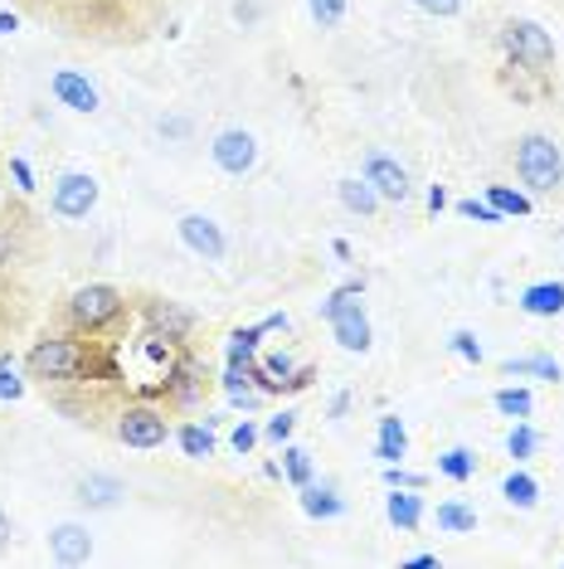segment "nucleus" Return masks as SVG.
Returning <instances> with one entry per match:
<instances>
[{"label": "nucleus", "instance_id": "f257e3e1", "mask_svg": "<svg viewBox=\"0 0 564 569\" xmlns=\"http://www.w3.org/2000/svg\"><path fill=\"white\" fill-rule=\"evenodd\" d=\"M24 366L44 385H79L83 375H93V351H88L83 341H73V336H44V341H34V351L24 356Z\"/></svg>", "mask_w": 564, "mask_h": 569}, {"label": "nucleus", "instance_id": "f03ea898", "mask_svg": "<svg viewBox=\"0 0 564 569\" xmlns=\"http://www.w3.org/2000/svg\"><path fill=\"white\" fill-rule=\"evenodd\" d=\"M355 297H365V278H355V282H345V288L331 292L322 302V317H326V327H331V336H336L341 351L365 356L370 351V317Z\"/></svg>", "mask_w": 564, "mask_h": 569}, {"label": "nucleus", "instance_id": "7ed1b4c3", "mask_svg": "<svg viewBox=\"0 0 564 569\" xmlns=\"http://www.w3.org/2000/svg\"><path fill=\"white\" fill-rule=\"evenodd\" d=\"M516 176L531 196H550L564 186V151L541 132H525L516 141Z\"/></svg>", "mask_w": 564, "mask_h": 569}, {"label": "nucleus", "instance_id": "20e7f679", "mask_svg": "<svg viewBox=\"0 0 564 569\" xmlns=\"http://www.w3.org/2000/svg\"><path fill=\"white\" fill-rule=\"evenodd\" d=\"M502 49H506V59L525 73H545L550 63H555V40H550V30H541L535 20H506L502 24Z\"/></svg>", "mask_w": 564, "mask_h": 569}, {"label": "nucleus", "instance_id": "39448f33", "mask_svg": "<svg viewBox=\"0 0 564 569\" xmlns=\"http://www.w3.org/2000/svg\"><path fill=\"white\" fill-rule=\"evenodd\" d=\"M122 292L112 288V282H83L79 292L69 297V321H73V331H108L112 321L122 317Z\"/></svg>", "mask_w": 564, "mask_h": 569}, {"label": "nucleus", "instance_id": "423d86ee", "mask_svg": "<svg viewBox=\"0 0 564 569\" xmlns=\"http://www.w3.org/2000/svg\"><path fill=\"white\" fill-rule=\"evenodd\" d=\"M118 438L127 448H161L165 438H171V423H165V413L161 409H151V405H132L118 419Z\"/></svg>", "mask_w": 564, "mask_h": 569}, {"label": "nucleus", "instance_id": "0eeeda50", "mask_svg": "<svg viewBox=\"0 0 564 569\" xmlns=\"http://www.w3.org/2000/svg\"><path fill=\"white\" fill-rule=\"evenodd\" d=\"M210 157L224 176H249L253 166H259V141H253V132H243V127H224V132L210 141Z\"/></svg>", "mask_w": 564, "mask_h": 569}, {"label": "nucleus", "instance_id": "6e6552de", "mask_svg": "<svg viewBox=\"0 0 564 569\" xmlns=\"http://www.w3.org/2000/svg\"><path fill=\"white\" fill-rule=\"evenodd\" d=\"M54 214L59 219H88L93 214V204H98V180L88 176V171H69V176H59V186H54Z\"/></svg>", "mask_w": 564, "mask_h": 569}, {"label": "nucleus", "instance_id": "1a4fd4ad", "mask_svg": "<svg viewBox=\"0 0 564 569\" xmlns=\"http://www.w3.org/2000/svg\"><path fill=\"white\" fill-rule=\"evenodd\" d=\"M361 176L370 180V186H375V196H380L384 204H404L409 190H414V186H409V171H404V166L394 161V157H384V151H370Z\"/></svg>", "mask_w": 564, "mask_h": 569}, {"label": "nucleus", "instance_id": "9d476101", "mask_svg": "<svg viewBox=\"0 0 564 569\" xmlns=\"http://www.w3.org/2000/svg\"><path fill=\"white\" fill-rule=\"evenodd\" d=\"M175 229H181V243H185V249L200 253L204 263H220L224 249H229V243H224V229L214 224L210 214H181V224H175Z\"/></svg>", "mask_w": 564, "mask_h": 569}, {"label": "nucleus", "instance_id": "9b49d317", "mask_svg": "<svg viewBox=\"0 0 564 569\" xmlns=\"http://www.w3.org/2000/svg\"><path fill=\"white\" fill-rule=\"evenodd\" d=\"M147 327H151V341H165V346H181L190 331H195V312L181 302H151L147 307Z\"/></svg>", "mask_w": 564, "mask_h": 569}, {"label": "nucleus", "instance_id": "f8f14e48", "mask_svg": "<svg viewBox=\"0 0 564 569\" xmlns=\"http://www.w3.org/2000/svg\"><path fill=\"white\" fill-rule=\"evenodd\" d=\"M49 555H54L59 565H88L93 560V536H88V526L79 521H63L49 530Z\"/></svg>", "mask_w": 564, "mask_h": 569}, {"label": "nucleus", "instance_id": "ddd939ff", "mask_svg": "<svg viewBox=\"0 0 564 569\" xmlns=\"http://www.w3.org/2000/svg\"><path fill=\"white\" fill-rule=\"evenodd\" d=\"M161 385H165V399H171V405H195L200 390H204V370H200V360L175 356Z\"/></svg>", "mask_w": 564, "mask_h": 569}, {"label": "nucleus", "instance_id": "4468645a", "mask_svg": "<svg viewBox=\"0 0 564 569\" xmlns=\"http://www.w3.org/2000/svg\"><path fill=\"white\" fill-rule=\"evenodd\" d=\"M49 88H54V98L69 112H98V88L88 83L79 69H59L54 79H49Z\"/></svg>", "mask_w": 564, "mask_h": 569}, {"label": "nucleus", "instance_id": "2eb2a0df", "mask_svg": "<svg viewBox=\"0 0 564 569\" xmlns=\"http://www.w3.org/2000/svg\"><path fill=\"white\" fill-rule=\"evenodd\" d=\"M384 516H390L394 530H419V521H423L419 487H390V497H384Z\"/></svg>", "mask_w": 564, "mask_h": 569}, {"label": "nucleus", "instance_id": "dca6fc26", "mask_svg": "<svg viewBox=\"0 0 564 569\" xmlns=\"http://www.w3.org/2000/svg\"><path fill=\"white\" fill-rule=\"evenodd\" d=\"M516 307L525 317H560L564 312V282H531V288L516 297Z\"/></svg>", "mask_w": 564, "mask_h": 569}, {"label": "nucleus", "instance_id": "f3484780", "mask_svg": "<svg viewBox=\"0 0 564 569\" xmlns=\"http://www.w3.org/2000/svg\"><path fill=\"white\" fill-rule=\"evenodd\" d=\"M336 196H341V204L351 214H361V219H370V214H380V196H375V186H370L365 176H345V180H336Z\"/></svg>", "mask_w": 564, "mask_h": 569}, {"label": "nucleus", "instance_id": "a211bd4d", "mask_svg": "<svg viewBox=\"0 0 564 569\" xmlns=\"http://www.w3.org/2000/svg\"><path fill=\"white\" fill-rule=\"evenodd\" d=\"M302 491V511L312 516V521H336V516L345 511V501H341V491L331 487V482H306V487H298Z\"/></svg>", "mask_w": 564, "mask_h": 569}, {"label": "nucleus", "instance_id": "6ab92c4d", "mask_svg": "<svg viewBox=\"0 0 564 569\" xmlns=\"http://www.w3.org/2000/svg\"><path fill=\"white\" fill-rule=\"evenodd\" d=\"M375 458H380V462H404V458H409V429H404L400 413H384V419H380Z\"/></svg>", "mask_w": 564, "mask_h": 569}, {"label": "nucleus", "instance_id": "aec40b11", "mask_svg": "<svg viewBox=\"0 0 564 569\" xmlns=\"http://www.w3.org/2000/svg\"><path fill=\"white\" fill-rule=\"evenodd\" d=\"M127 497V487L118 482V477H108V472H88L83 482H79V501L83 507H118V501Z\"/></svg>", "mask_w": 564, "mask_h": 569}, {"label": "nucleus", "instance_id": "412c9836", "mask_svg": "<svg viewBox=\"0 0 564 569\" xmlns=\"http://www.w3.org/2000/svg\"><path fill=\"white\" fill-rule=\"evenodd\" d=\"M263 321H259V327H243V331H234V336H229V351H224V360H229V366H234V370H249L253 366V356H259V341H263Z\"/></svg>", "mask_w": 564, "mask_h": 569}, {"label": "nucleus", "instance_id": "4be33fe9", "mask_svg": "<svg viewBox=\"0 0 564 569\" xmlns=\"http://www.w3.org/2000/svg\"><path fill=\"white\" fill-rule=\"evenodd\" d=\"M175 443H181L185 458H214V433H210V423H185V429H175Z\"/></svg>", "mask_w": 564, "mask_h": 569}, {"label": "nucleus", "instance_id": "5701e85b", "mask_svg": "<svg viewBox=\"0 0 564 569\" xmlns=\"http://www.w3.org/2000/svg\"><path fill=\"white\" fill-rule=\"evenodd\" d=\"M502 497H506L516 511H531L535 501H541V482H535L531 472H511L506 482H502Z\"/></svg>", "mask_w": 564, "mask_h": 569}, {"label": "nucleus", "instance_id": "b1692460", "mask_svg": "<svg viewBox=\"0 0 564 569\" xmlns=\"http://www.w3.org/2000/svg\"><path fill=\"white\" fill-rule=\"evenodd\" d=\"M502 370L516 375V380H521V375H541V380H550V385L564 380V366H560V360H550V356H521V360H506Z\"/></svg>", "mask_w": 564, "mask_h": 569}, {"label": "nucleus", "instance_id": "393cba45", "mask_svg": "<svg viewBox=\"0 0 564 569\" xmlns=\"http://www.w3.org/2000/svg\"><path fill=\"white\" fill-rule=\"evenodd\" d=\"M439 530H447V536H467V530H477V511L463 507V501H443L439 507Z\"/></svg>", "mask_w": 564, "mask_h": 569}, {"label": "nucleus", "instance_id": "a878e982", "mask_svg": "<svg viewBox=\"0 0 564 569\" xmlns=\"http://www.w3.org/2000/svg\"><path fill=\"white\" fill-rule=\"evenodd\" d=\"M439 472L447 482H467V477L477 472V458H472L467 448H447V452H439Z\"/></svg>", "mask_w": 564, "mask_h": 569}, {"label": "nucleus", "instance_id": "bb28decb", "mask_svg": "<svg viewBox=\"0 0 564 569\" xmlns=\"http://www.w3.org/2000/svg\"><path fill=\"white\" fill-rule=\"evenodd\" d=\"M492 405L502 409L506 419H531L535 399H531V390H521V385H511V390H496V395H492Z\"/></svg>", "mask_w": 564, "mask_h": 569}, {"label": "nucleus", "instance_id": "cd10ccee", "mask_svg": "<svg viewBox=\"0 0 564 569\" xmlns=\"http://www.w3.org/2000/svg\"><path fill=\"white\" fill-rule=\"evenodd\" d=\"M282 477H288L292 487L312 482V452L306 448H282Z\"/></svg>", "mask_w": 564, "mask_h": 569}, {"label": "nucleus", "instance_id": "c85d7f7f", "mask_svg": "<svg viewBox=\"0 0 564 569\" xmlns=\"http://www.w3.org/2000/svg\"><path fill=\"white\" fill-rule=\"evenodd\" d=\"M486 200H492L502 214H531V196H525V190H511V186H486Z\"/></svg>", "mask_w": 564, "mask_h": 569}, {"label": "nucleus", "instance_id": "c756f323", "mask_svg": "<svg viewBox=\"0 0 564 569\" xmlns=\"http://www.w3.org/2000/svg\"><path fill=\"white\" fill-rule=\"evenodd\" d=\"M535 448H541V438H535V429H531L525 419H516V429L506 433V452H511L516 462H525V458H535Z\"/></svg>", "mask_w": 564, "mask_h": 569}, {"label": "nucleus", "instance_id": "7c9ffc66", "mask_svg": "<svg viewBox=\"0 0 564 569\" xmlns=\"http://www.w3.org/2000/svg\"><path fill=\"white\" fill-rule=\"evenodd\" d=\"M345 6H351V0H306V10H312V20L322 24V30H336L345 20Z\"/></svg>", "mask_w": 564, "mask_h": 569}, {"label": "nucleus", "instance_id": "2f4dec72", "mask_svg": "<svg viewBox=\"0 0 564 569\" xmlns=\"http://www.w3.org/2000/svg\"><path fill=\"white\" fill-rule=\"evenodd\" d=\"M457 214H463V219H477V224H502V210H496V204L492 200H477V196H472V200H457Z\"/></svg>", "mask_w": 564, "mask_h": 569}, {"label": "nucleus", "instance_id": "473e14b6", "mask_svg": "<svg viewBox=\"0 0 564 569\" xmlns=\"http://www.w3.org/2000/svg\"><path fill=\"white\" fill-rule=\"evenodd\" d=\"M268 438H273V443H288L292 433H298V409H282V413H273V419H268V429H263Z\"/></svg>", "mask_w": 564, "mask_h": 569}, {"label": "nucleus", "instance_id": "72a5a7b5", "mask_svg": "<svg viewBox=\"0 0 564 569\" xmlns=\"http://www.w3.org/2000/svg\"><path fill=\"white\" fill-rule=\"evenodd\" d=\"M20 395H24V380L16 375V366H10V356H0V399H10V405H16Z\"/></svg>", "mask_w": 564, "mask_h": 569}, {"label": "nucleus", "instance_id": "f704fd0d", "mask_svg": "<svg viewBox=\"0 0 564 569\" xmlns=\"http://www.w3.org/2000/svg\"><path fill=\"white\" fill-rule=\"evenodd\" d=\"M447 346H453L463 360H472V366H482V341L472 331H453V336H447Z\"/></svg>", "mask_w": 564, "mask_h": 569}, {"label": "nucleus", "instance_id": "c9c22d12", "mask_svg": "<svg viewBox=\"0 0 564 569\" xmlns=\"http://www.w3.org/2000/svg\"><path fill=\"white\" fill-rule=\"evenodd\" d=\"M16 249H20L16 224H10V219H0V268H10V263H16Z\"/></svg>", "mask_w": 564, "mask_h": 569}, {"label": "nucleus", "instance_id": "e433bc0d", "mask_svg": "<svg viewBox=\"0 0 564 569\" xmlns=\"http://www.w3.org/2000/svg\"><path fill=\"white\" fill-rule=\"evenodd\" d=\"M414 6L423 10V16H433V20H453L457 10H463V0H414Z\"/></svg>", "mask_w": 564, "mask_h": 569}, {"label": "nucleus", "instance_id": "4c0bfd02", "mask_svg": "<svg viewBox=\"0 0 564 569\" xmlns=\"http://www.w3.org/2000/svg\"><path fill=\"white\" fill-rule=\"evenodd\" d=\"M10 180H16L20 196H30V190H34V171H30V161H24V157H10Z\"/></svg>", "mask_w": 564, "mask_h": 569}, {"label": "nucleus", "instance_id": "58836bf2", "mask_svg": "<svg viewBox=\"0 0 564 569\" xmlns=\"http://www.w3.org/2000/svg\"><path fill=\"white\" fill-rule=\"evenodd\" d=\"M384 482H390V487H423V477L419 472H404L400 462H384Z\"/></svg>", "mask_w": 564, "mask_h": 569}, {"label": "nucleus", "instance_id": "ea45409f", "mask_svg": "<svg viewBox=\"0 0 564 569\" xmlns=\"http://www.w3.org/2000/svg\"><path fill=\"white\" fill-rule=\"evenodd\" d=\"M229 443H234V452H253V443H259V429H253V423H249V419H243V423H239V429H234V433H229Z\"/></svg>", "mask_w": 564, "mask_h": 569}, {"label": "nucleus", "instance_id": "a19ab883", "mask_svg": "<svg viewBox=\"0 0 564 569\" xmlns=\"http://www.w3.org/2000/svg\"><path fill=\"white\" fill-rule=\"evenodd\" d=\"M263 370L273 375L278 385H288V380H292V360H288V356H268V360H263Z\"/></svg>", "mask_w": 564, "mask_h": 569}, {"label": "nucleus", "instance_id": "79ce46f5", "mask_svg": "<svg viewBox=\"0 0 564 569\" xmlns=\"http://www.w3.org/2000/svg\"><path fill=\"white\" fill-rule=\"evenodd\" d=\"M429 210H433V214H443V210H447V190H443V186H433V190H429Z\"/></svg>", "mask_w": 564, "mask_h": 569}, {"label": "nucleus", "instance_id": "37998d69", "mask_svg": "<svg viewBox=\"0 0 564 569\" xmlns=\"http://www.w3.org/2000/svg\"><path fill=\"white\" fill-rule=\"evenodd\" d=\"M404 569H439V555H414V560H404Z\"/></svg>", "mask_w": 564, "mask_h": 569}, {"label": "nucleus", "instance_id": "c03bdc74", "mask_svg": "<svg viewBox=\"0 0 564 569\" xmlns=\"http://www.w3.org/2000/svg\"><path fill=\"white\" fill-rule=\"evenodd\" d=\"M10 540H16V526H10V516H6V511H0V550H6V546H10Z\"/></svg>", "mask_w": 564, "mask_h": 569}, {"label": "nucleus", "instance_id": "a18cd8bd", "mask_svg": "<svg viewBox=\"0 0 564 569\" xmlns=\"http://www.w3.org/2000/svg\"><path fill=\"white\" fill-rule=\"evenodd\" d=\"M345 409H351V395H336V399H331V419H341Z\"/></svg>", "mask_w": 564, "mask_h": 569}, {"label": "nucleus", "instance_id": "49530a36", "mask_svg": "<svg viewBox=\"0 0 564 569\" xmlns=\"http://www.w3.org/2000/svg\"><path fill=\"white\" fill-rule=\"evenodd\" d=\"M20 30V16H10V10H6V16H0V34H16Z\"/></svg>", "mask_w": 564, "mask_h": 569}]
</instances>
